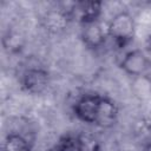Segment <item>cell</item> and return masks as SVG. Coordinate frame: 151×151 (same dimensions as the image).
<instances>
[{
    "label": "cell",
    "mask_w": 151,
    "mask_h": 151,
    "mask_svg": "<svg viewBox=\"0 0 151 151\" xmlns=\"http://www.w3.org/2000/svg\"><path fill=\"white\" fill-rule=\"evenodd\" d=\"M67 6L68 13L72 20H76L80 26L99 21L103 13V2L94 0L76 1Z\"/></svg>",
    "instance_id": "2"
},
{
    "label": "cell",
    "mask_w": 151,
    "mask_h": 151,
    "mask_svg": "<svg viewBox=\"0 0 151 151\" xmlns=\"http://www.w3.org/2000/svg\"><path fill=\"white\" fill-rule=\"evenodd\" d=\"M78 143L80 151H100V144L96 137L88 133H78Z\"/></svg>",
    "instance_id": "11"
},
{
    "label": "cell",
    "mask_w": 151,
    "mask_h": 151,
    "mask_svg": "<svg viewBox=\"0 0 151 151\" xmlns=\"http://www.w3.org/2000/svg\"><path fill=\"white\" fill-rule=\"evenodd\" d=\"M118 117L119 109L116 101L112 98L101 94L94 126L100 129H111L117 124Z\"/></svg>",
    "instance_id": "7"
},
{
    "label": "cell",
    "mask_w": 151,
    "mask_h": 151,
    "mask_svg": "<svg viewBox=\"0 0 151 151\" xmlns=\"http://www.w3.org/2000/svg\"><path fill=\"white\" fill-rule=\"evenodd\" d=\"M2 46H4L5 51H7L8 53L9 52H17L20 48L18 34L15 32H13L12 29H8L2 37Z\"/></svg>",
    "instance_id": "12"
},
{
    "label": "cell",
    "mask_w": 151,
    "mask_h": 151,
    "mask_svg": "<svg viewBox=\"0 0 151 151\" xmlns=\"http://www.w3.org/2000/svg\"><path fill=\"white\" fill-rule=\"evenodd\" d=\"M120 70L130 77H142L151 68V59L146 52L133 48L127 51L119 63Z\"/></svg>",
    "instance_id": "4"
},
{
    "label": "cell",
    "mask_w": 151,
    "mask_h": 151,
    "mask_svg": "<svg viewBox=\"0 0 151 151\" xmlns=\"http://www.w3.org/2000/svg\"><path fill=\"white\" fill-rule=\"evenodd\" d=\"M80 27V40L86 48L91 51H97L104 47L109 39V34L107 27L103 26L100 20L92 24L83 25Z\"/></svg>",
    "instance_id": "6"
},
{
    "label": "cell",
    "mask_w": 151,
    "mask_h": 151,
    "mask_svg": "<svg viewBox=\"0 0 151 151\" xmlns=\"http://www.w3.org/2000/svg\"><path fill=\"white\" fill-rule=\"evenodd\" d=\"M53 151H80L78 136L77 134H65L60 137L57 142Z\"/></svg>",
    "instance_id": "10"
},
{
    "label": "cell",
    "mask_w": 151,
    "mask_h": 151,
    "mask_svg": "<svg viewBox=\"0 0 151 151\" xmlns=\"http://www.w3.org/2000/svg\"><path fill=\"white\" fill-rule=\"evenodd\" d=\"M71 21L72 19L68 13L67 6L50 9L42 18L44 27L51 33H60L65 31Z\"/></svg>",
    "instance_id": "8"
},
{
    "label": "cell",
    "mask_w": 151,
    "mask_h": 151,
    "mask_svg": "<svg viewBox=\"0 0 151 151\" xmlns=\"http://www.w3.org/2000/svg\"><path fill=\"white\" fill-rule=\"evenodd\" d=\"M21 90L28 94L44 93L51 83V76L44 67H28L20 76Z\"/></svg>",
    "instance_id": "3"
},
{
    "label": "cell",
    "mask_w": 151,
    "mask_h": 151,
    "mask_svg": "<svg viewBox=\"0 0 151 151\" xmlns=\"http://www.w3.org/2000/svg\"><path fill=\"white\" fill-rule=\"evenodd\" d=\"M2 151H32V145L22 134L9 133L4 140Z\"/></svg>",
    "instance_id": "9"
},
{
    "label": "cell",
    "mask_w": 151,
    "mask_h": 151,
    "mask_svg": "<svg viewBox=\"0 0 151 151\" xmlns=\"http://www.w3.org/2000/svg\"><path fill=\"white\" fill-rule=\"evenodd\" d=\"M101 94L85 93L81 94L73 104L72 111L76 118L85 124L94 125Z\"/></svg>",
    "instance_id": "5"
},
{
    "label": "cell",
    "mask_w": 151,
    "mask_h": 151,
    "mask_svg": "<svg viewBox=\"0 0 151 151\" xmlns=\"http://www.w3.org/2000/svg\"><path fill=\"white\" fill-rule=\"evenodd\" d=\"M109 39L118 50L126 48L136 37V20L127 11L116 13L106 25Z\"/></svg>",
    "instance_id": "1"
},
{
    "label": "cell",
    "mask_w": 151,
    "mask_h": 151,
    "mask_svg": "<svg viewBox=\"0 0 151 151\" xmlns=\"http://www.w3.org/2000/svg\"><path fill=\"white\" fill-rule=\"evenodd\" d=\"M143 151H151V139H150V140H147V142L144 144Z\"/></svg>",
    "instance_id": "14"
},
{
    "label": "cell",
    "mask_w": 151,
    "mask_h": 151,
    "mask_svg": "<svg viewBox=\"0 0 151 151\" xmlns=\"http://www.w3.org/2000/svg\"><path fill=\"white\" fill-rule=\"evenodd\" d=\"M146 54L151 59V34H149L146 38Z\"/></svg>",
    "instance_id": "13"
}]
</instances>
